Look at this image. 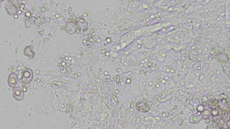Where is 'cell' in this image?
<instances>
[{"instance_id":"12","label":"cell","mask_w":230,"mask_h":129,"mask_svg":"<svg viewBox=\"0 0 230 129\" xmlns=\"http://www.w3.org/2000/svg\"><path fill=\"white\" fill-rule=\"evenodd\" d=\"M202 114V119H205L207 118H209L212 116L211 111L209 109H204Z\"/></svg>"},{"instance_id":"25","label":"cell","mask_w":230,"mask_h":129,"mask_svg":"<svg viewBox=\"0 0 230 129\" xmlns=\"http://www.w3.org/2000/svg\"><path fill=\"white\" fill-rule=\"evenodd\" d=\"M138 47L139 48L141 47H140V45H138Z\"/></svg>"},{"instance_id":"9","label":"cell","mask_w":230,"mask_h":129,"mask_svg":"<svg viewBox=\"0 0 230 129\" xmlns=\"http://www.w3.org/2000/svg\"><path fill=\"white\" fill-rule=\"evenodd\" d=\"M5 9L7 11V13L9 15H14L17 13L16 8L14 7L13 5L10 3H7L6 4Z\"/></svg>"},{"instance_id":"1","label":"cell","mask_w":230,"mask_h":129,"mask_svg":"<svg viewBox=\"0 0 230 129\" xmlns=\"http://www.w3.org/2000/svg\"><path fill=\"white\" fill-rule=\"evenodd\" d=\"M34 77L33 71L31 68L26 69L22 73V77L20 79V82L25 84H29L32 81Z\"/></svg>"},{"instance_id":"24","label":"cell","mask_w":230,"mask_h":129,"mask_svg":"<svg viewBox=\"0 0 230 129\" xmlns=\"http://www.w3.org/2000/svg\"><path fill=\"white\" fill-rule=\"evenodd\" d=\"M140 73H143V71H140Z\"/></svg>"},{"instance_id":"3","label":"cell","mask_w":230,"mask_h":129,"mask_svg":"<svg viewBox=\"0 0 230 129\" xmlns=\"http://www.w3.org/2000/svg\"><path fill=\"white\" fill-rule=\"evenodd\" d=\"M213 125L215 126L216 129H222L225 124V121L221 118V116H213L212 118Z\"/></svg>"},{"instance_id":"11","label":"cell","mask_w":230,"mask_h":129,"mask_svg":"<svg viewBox=\"0 0 230 129\" xmlns=\"http://www.w3.org/2000/svg\"><path fill=\"white\" fill-rule=\"evenodd\" d=\"M216 57L219 61H222V62H227L229 60V57L228 55L223 53L218 54L216 56Z\"/></svg>"},{"instance_id":"19","label":"cell","mask_w":230,"mask_h":129,"mask_svg":"<svg viewBox=\"0 0 230 129\" xmlns=\"http://www.w3.org/2000/svg\"><path fill=\"white\" fill-rule=\"evenodd\" d=\"M166 54L165 53H163V54H162V56L163 57H166Z\"/></svg>"},{"instance_id":"5","label":"cell","mask_w":230,"mask_h":129,"mask_svg":"<svg viewBox=\"0 0 230 129\" xmlns=\"http://www.w3.org/2000/svg\"><path fill=\"white\" fill-rule=\"evenodd\" d=\"M17 82H18V78H17V74L13 72L10 74L7 79V83L9 87L12 88H14L16 86Z\"/></svg>"},{"instance_id":"15","label":"cell","mask_w":230,"mask_h":129,"mask_svg":"<svg viewBox=\"0 0 230 129\" xmlns=\"http://www.w3.org/2000/svg\"><path fill=\"white\" fill-rule=\"evenodd\" d=\"M205 129H215V128L213 126V125L209 124V125H208V126H207V128H205Z\"/></svg>"},{"instance_id":"6","label":"cell","mask_w":230,"mask_h":129,"mask_svg":"<svg viewBox=\"0 0 230 129\" xmlns=\"http://www.w3.org/2000/svg\"><path fill=\"white\" fill-rule=\"evenodd\" d=\"M202 119V114L200 112H197V113L193 114L190 116L189 122L191 123H199Z\"/></svg>"},{"instance_id":"23","label":"cell","mask_w":230,"mask_h":129,"mask_svg":"<svg viewBox=\"0 0 230 129\" xmlns=\"http://www.w3.org/2000/svg\"><path fill=\"white\" fill-rule=\"evenodd\" d=\"M130 82H131V81H130V80H127V83H128V82L130 83Z\"/></svg>"},{"instance_id":"16","label":"cell","mask_w":230,"mask_h":129,"mask_svg":"<svg viewBox=\"0 0 230 129\" xmlns=\"http://www.w3.org/2000/svg\"><path fill=\"white\" fill-rule=\"evenodd\" d=\"M205 123H209L210 122H211V120H210L209 118H207V119H205Z\"/></svg>"},{"instance_id":"18","label":"cell","mask_w":230,"mask_h":129,"mask_svg":"<svg viewBox=\"0 0 230 129\" xmlns=\"http://www.w3.org/2000/svg\"><path fill=\"white\" fill-rule=\"evenodd\" d=\"M229 123H230V120L228 121L227 124V129H230V125H229Z\"/></svg>"},{"instance_id":"2","label":"cell","mask_w":230,"mask_h":129,"mask_svg":"<svg viewBox=\"0 0 230 129\" xmlns=\"http://www.w3.org/2000/svg\"><path fill=\"white\" fill-rule=\"evenodd\" d=\"M152 104H153L152 103L143 101L137 103V104H136V108L140 111L147 112L150 109Z\"/></svg>"},{"instance_id":"7","label":"cell","mask_w":230,"mask_h":129,"mask_svg":"<svg viewBox=\"0 0 230 129\" xmlns=\"http://www.w3.org/2000/svg\"><path fill=\"white\" fill-rule=\"evenodd\" d=\"M24 54L25 56H28V57L31 59H32L35 56V52L32 50V46H27L24 48Z\"/></svg>"},{"instance_id":"10","label":"cell","mask_w":230,"mask_h":129,"mask_svg":"<svg viewBox=\"0 0 230 129\" xmlns=\"http://www.w3.org/2000/svg\"><path fill=\"white\" fill-rule=\"evenodd\" d=\"M229 103L226 102V99L220 100L219 102H218V106L223 111H226L227 109H229Z\"/></svg>"},{"instance_id":"20","label":"cell","mask_w":230,"mask_h":129,"mask_svg":"<svg viewBox=\"0 0 230 129\" xmlns=\"http://www.w3.org/2000/svg\"><path fill=\"white\" fill-rule=\"evenodd\" d=\"M154 17H155V16H154V15H151V16H150V17H151V19H154Z\"/></svg>"},{"instance_id":"14","label":"cell","mask_w":230,"mask_h":129,"mask_svg":"<svg viewBox=\"0 0 230 129\" xmlns=\"http://www.w3.org/2000/svg\"><path fill=\"white\" fill-rule=\"evenodd\" d=\"M204 106H202V105H200V106H199L197 107V111H198V112H200V113H202V111H203V110H204Z\"/></svg>"},{"instance_id":"17","label":"cell","mask_w":230,"mask_h":129,"mask_svg":"<svg viewBox=\"0 0 230 129\" xmlns=\"http://www.w3.org/2000/svg\"><path fill=\"white\" fill-rule=\"evenodd\" d=\"M143 7L144 9H147V8L148 7V5H147V4H144L143 5Z\"/></svg>"},{"instance_id":"22","label":"cell","mask_w":230,"mask_h":129,"mask_svg":"<svg viewBox=\"0 0 230 129\" xmlns=\"http://www.w3.org/2000/svg\"><path fill=\"white\" fill-rule=\"evenodd\" d=\"M137 43L139 44L140 43V40H137Z\"/></svg>"},{"instance_id":"26","label":"cell","mask_w":230,"mask_h":129,"mask_svg":"<svg viewBox=\"0 0 230 129\" xmlns=\"http://www.w3.org/2000/svg\"><path fill=\"white\" fill-rule=\"evenodd\" d=\"M222 129H223V128H222Z\"/></svg>"},{"instance_id":"21","label":"cell","mask_w":230,"mask_h":129,"mask_svg":"<svg viewBox=\"0 0 230 129\" xmlns=\"http://www.w3.org/2000/svg\"><path fill=\"white\" fill-rule=\"evenodd\" d=\"M151 63H148V66L149 67H150V66H151Z\"/></svg>"},{"instance_id":"4","label":"cell","mask_w":230,"mask_h":129,"mask_svg":"<svg viewBox=\"0 0 230 129\" xmlns=\"http://www.w3.org/2000/svg\"><path fill=\"white\" fill-rule=\"evenodd\" d=\"M24 93L23 90L20 87H15L13 88V97L16 101H21L23 99Z\"/></svg>"},{"instance_id":"8","label":"cell","mask_w":230,"mask_h":129,"mask_svg":"<svg viewBox=\"0 0 230 129\" xmlns=\"http://www.w3.org/2000/svg\"><path fill=\"white\" fill-rule=\"evenodd\" d=\"M77 25L73 22H68L66 27V31L71 34H74L77 31Z\"/></svg>"},{"instance_id":"13","label":"cell","mask_w":230,"mask_h":129,"mask_svg":"<svg viewBox=\"0 0 230 129\" xmlns=\"http://www.w3.org/2000/svg\"><path fill=\"white\" fill-rule=\"evenodd\" d=\"M211 114L213 116H217L219 115V111L216 109H213L212 111H211Z\"/></svg>"}]
</instances>
